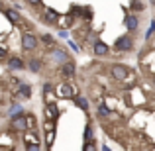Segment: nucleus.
Here are the masks:
<instances>
[{
    "label": "nucleus",
    "mask_w": 155,
    "mask_h": 151,
    "mask_svg": "<svg viewBox=\"0 0 155 151\" xmlns=\"http://www.w3.org/2000/svg\"><path fill=\"white\" fill-rule=\"evenodd\" d=\"M130 73H132V71H130V67H126V65H120V63L112 65V77H114V79H118V80L128 79Z\"/></svg>",
    "instance_id": "1"
},
{
    "label": "nucleus",
    "mask_w": 155,
    "mask_h": 151,
    "mask_svg": "<svg viewBox=\"0 0 155 151\" xmlns=\"http://www.w3.org/2000/svg\"><path fill=\"white\" fill-rule=\"evenodd\" d=\"M132 45H134L132 38H128V35H122V38L116 39V43H114V49H116V51H130V49H132Z\"/></svg>",
    "instance_id": "2"
},
{
    "label": "nucleus",
    "mask_w": 155,
    "mask_h": 151,
    "mask_svg": "<svg viewBox=\"0 0 155 151\" xmlns=\"http://www.w3.org/2000/svg\"><path fill=\"white\" fill-rule=\"evenodd\" d=\"M22 47L28 49V51L35 49V47H38V38H35L34 34H24L22 35Z\"/></svg>",
    "instance_id": "3"
},
{
    "label": "nucleus",
    "mask_w": 155,
    "mask_h": 151,
    "mask_svg": "<svg viewBox=\"0 0 155 151\" xmlns=\"http://www.w3.org/2000/svg\"><path fill=\"white\" fill-rule=\"evenodd\" d=\"M124 26L128 28L130 31H134V30H137V26H140V20H137L134 14H128V16L124 18Z\"/></svg>",
    "instance_id": "4"
},
{
    "label": "nucleus",
    "mask_w": 155,
    "mask_h": 151,
    "mask_svg": "<svg viewBox=\"0 0 155 151\" xmlns=\"http://www.w3.org/2000/svg\"><path fill=\"white\" fill-rule=\"evenodd\" d=\"M28 126H30V120L24 116H18L14 118V128L18 130V132H24V130H28Z\"/></svg>",
    "instance_id": "5"
},
{
    "label": "nucleus",
    "mask_w": 155,
    "mask_h": 151,
    "mask_svg": "<svg viewBox=\"0 0 155 151\" xmlns=\"http://www.w3.org/2000/svg\"><path fill=\"white\" fill-rule=\"evenodd\" d=\"M108 51H110V47L106 45L104 41H96L94 43V55L102 57V55H108Z\"/></svg>",
    "instance_id": "6"
},
{
    "label": "nucleus",
    "mask_w": 155,
    "mask_h": 151,
    "mask_svg": "<svg viewBox=\"0 0 155 151\" xmlns=\"http://www.w3.org/2000/svg\"><path fill=\"white\" fill-rule=\"evenodd\" d=\"M51 57H53V61H55V63H61V65H63V63H67V61H69L67 53H65V51H61V49H55V51L51 53Z\"/></svg>",
    "instance_id": "7"
},
{
    "label": "nucleus",
    "mask_w": 155,
    "mask_h": 151,
    "mask_svg": "<svg viewBox=\"0 0 155 151\" xmlns=\"http://www.w3.org/2000/svg\"><path fill=\"white\" fill-rule=\"evenodd\" d=\"M43 20H45L47 24H55L57 20H59V14H57L55 10H51V8H47L45 14H43Z\"/></svg>",
    "instance_id": "8"
},
{
    "label": "nucleus",
    "mask_w": 155,
    "mask_h": 151,
    "mask_svg": "<svg viewBox=\"0 0 155 151\" xmlns=\"http://www.w3.org/2000/svg\"><path fill=\"white\" fill-rule=\"evenodd\" d=\"M59 94H61V96H65V98H73V96H75V92H73V88L69 87V84H61Z\"/></svg>",
    "instance_id": "9"
},
{
    "label": "nucleus",
    "mask_w": 155,
    "mask_h": 151,
    "mask_svg": "<svg viewBox=\"0 0 155 151\" xmlns=\"http://www.w3.org/2000/svg\"><path fill=\"white\" fill-rule=\"evenodd\" d=\"M61 71H63L65 77H71L73 73H75V63H73V61H67V63H63V69H61Z\"/></svg>",
    "instance_id": "10"
},
{
    "label": "nucleus",
    "mask_w": 155,
    "mask_h": 151,
    "mask_svg": "<svg viewBox=\"0 0 155 151\" xmlns=\"http://www.w3.org/2000/svg\"><path fill=\"white\" fill-rule=\"evenodd\" d=\"M8 65H10V69H24V61L20 59V57H12V59L8 61Z\"/></svg>",
    "instance_id": "11"
},
{
    "label": "nucleus",
    "mask_w": 155,
    "mask_h": 151,
    "mask_svg": "<svg viewBox=\"0 0 155 151\" xmlns=\"http://www.w3.org/2000/svg\"><path fill=\"white\" fill-rule=\"evenodd\" d=\"M28 67H30V69H31V71H34V73H38L39 69H41V61H39V59H31Z\"/></svg>",
    "instance_id": "12"
},
{
    "label": "nucleus",
    "mask_w": 155,
    "mask_h": 151,
    "mask_svg": "<svg viewBox=\"0 0 155 151\" xmlns=\"http://www.w3.org/2000/svg\"><path fill=\"white\" fill-rule=\"evenodd\" d=\"M20 94H22L24 98H30V94H31V88L28 87V84H22V87H20Z\"/></svg>",
    "instance_id": "13"
},
{
    "label": "nucleus",
    "mask_w": 155,
    "mask_h": 151,
    "mask_svg": "<svg viewBox=\"0 0 155 151\" xmlns=\"http://www.w3.org/2000/svg\"><path fill=\"white\" fill-rule=\"evenodd\" d=\"M16 114H18V116H22V106H20V104H14V106L10 108V116L16 118Z\"/></svg>",
    "instance_id": "14"
},
{
    "label": "nucleus",
    "mask_w": 155,
    "mask_h": 151,
    "mask_svg": "<svg viewBox=\"0 0 155 151\" xmlns=\"http://www.w3.org/2000/svg\"><path fill=\"white\" fill-rule=\"evenodd\" d=\"M45 116L47 118H57V110H55V106H47V110H45Z\"/></svg>",
    "instance_id": "15"
},
{
    "label": "nucleus",
    "mask_w": 155,
    "mask_h": 151,
    "mask_svg": "<svg viewBox=\"0 0 155 151\" xmlns=\"http://www.w3.org/2000/svg\"><path fill=\"white\" fill-rule=\"evenodd\" d=\"M77 106H79V108H83V110H87V108H88L87 98H77Z\"/></svg>",
    "instance_id": "16"
},
{
    "label": "nucleus",
    "mask_w": 155,
    "mask_h": 151,
    "mask_svg": "<svg viewBox=\"0 0 155 151\" xmlns=\"http://www.w3.org/2000/svg\"><path fill=\"white\" fill-rule=\"evenodd\" d=\"M6 16H8V20H10V22H18V16H16V12H12V10H8L6 12Z\"/></svg>",
    "instance_id": "17"
},
{
    "label": "nucleus",
    "mask_w": 155,
    "mask_h": 151,
    "mask_svg": "<svg viewBox=\"0 0 155 151\" xmlns=\"http://www.w3.org/2000/svg\"><path fill=\"white\" fill-rule=\"evenodd\" d=\"M98 112H100V116H110V110L106 108L104 104H100V106H98Z\"/></svg>",
    "instance_id": "18"
},
{
    "label": "nucleus",
    "mask_w": 155,
    "mask_h": 151,
    "mask_svg": "<svg viewBox=\"0 0 155 151\" xmlns=\"http://www.w3.org/2000/svg\"><path fill=\"white\" fill-rule=\"evenodd\" d=\"M41 41L47 43V45H51V43H53V38H51L49 34H45V35H41Z\"/></svg>",
    "instance_id": "19"
},
{
    "label": "nucleus",
    "mask_w": 155,
    "mask_h": 151,
    "mask_svg": "<svg viewBox=\"0 0 155 151\" xmlns=\"http://www.w3.org/2000/svg\"><path fill=\"white\" fill-rule=\"evenodd\" d=\"M91 136H92L91 126H87V130H84V140H87V141H91Z\"/></svg>",
    "instance_id": "20"
},
{
    "label": "nucleus",
    "mask_w": 155,
    "mask_h": 151,
    "mask_svg": "<svg viewBox=\"0 0 155 151\" xmlns=\"http://www.w3.org/2000/svg\"><path fill=\"white\" fill-rule=\"evenodd\" d=\"M153 31H155V22H151V28L147 30V34H145V38H149V35H151Z\"/></svg>",
    "instance_id": "21"
},
{
    "label": "nucleus",
    "mask_w": 155,
    "mask_h": 151,
    "mask_svg": "<svg viewBox=\"0 0 155 151\" xmlns=\"http://www.w3.org/2000/svg\"><path fill=\"white\" fill-rule=\"evenodd\" d=\"M132 8H134V10H141L143 6H141V2H134V4H132Z\"/></svg>",
    "instance_id": "22"
},
{
    "label": "nucleus",
    "mask_w": 155,
    "mask_h": 151,
    "mask_svg": "<svg viewBox=\"0 0 155 151\" xmlns=\"http://www.w3.org/2000/svg\"><path fill=\"white\" fill-rule=\"evenodd\" d=\"M49 90H51V84L45 83V84H43V92H49Z\"/></svg>",
    "instance_id": "23"
},
{
    "label": "nucleus",
    "mask_w": 155,
    "mask_h": 151,
    "mask_svg": "<svg viewBox=\"0 0 155 151\" xmlns=\"http://www.w3.org/2000/svg\"><path fill=\"white\" fill-rule=\"evenodd\" d=\"M8 53H6V49H4V47H0V59H2V57H6Z\"/></svg>",
    "instance_id": "24"
},
{
    "label": "nucleus",
    "mask_w": 155,
    "mask_h": 151,
    "mask_svg": "<svg viewBox=\"0 0 155 151\" xmlns=\"http://www.w3.org/2000/svg\"><path fill=\"white\" fill-rule=\"evenodd\" d=\"M28 2H30V4H35V6H38V4H41V0H28Z\"/></svg>",
    "instance_id": "25"
},
{
    "label": "nucleus",
    "mask_w": 155,
    "mask_h": 151,
    "mask_svg": "<svg viewBox=\"0 0 155 151\" xmlns=\"http://www.w3.org/2000/svg\"><path fill=\"white\" fill-rule=\"evenodd\" d=\"M149 2H151V4H153V6H155V0H149Z\"/></svg>",
    "instance_id": "26"
}]
</instances>
